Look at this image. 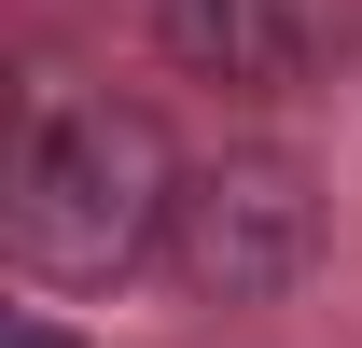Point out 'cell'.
Here are the masks:
<instances>
[{"instance_id": "obj_2", "label": "cell", "mask_w": 362, "mask_h": 348, "mask_svg": "<svg viewBox=\"0 0 362 348\" xmlns=\"http://www.w3.org/2000/svg\"><path fill=\"white\" fill-rule=\"evenodd\" d=\"M168 279L195 306H279L320 279V181L293 153H209L168 195Z\"/></svg>"}, {"instance_id": "obj_1", "label": "cell", "mask_w": 362, "mask_h": 348, "mask_svg": "<svg viewBox=\"0 0 362 348\" xmlns=\"http://www.w3.org/2000/svg\"><path fill=\"white\" fill-rule=\"evenodd\" d=\"M168 195H181V168H168V139H153V112H126V98H42L28 139H14L0 237H14L28 279L98 293L139 251H168Z\"/></svg>"}, {"instance_id": "obj_3", "label": "cell", "mask_w": 362, "mask_h": 348, "mask_svg": "<svg viewBox=\"0 0 362 348\" xmlns=\"http://www.w3.org/2000/svg\"><path fill=\"white\" fill-rule=\"evenodd\" d=\"M153 56L181 84L279 98V84H307V56H320V0H153Z\"/></svg>"}, {"instance_id": "obj_4", "label": "cell", "mask_w": 362, "mask_h": 348, "mask_svg": "<svg viewBox=\"0 0 362 348\" xmlns=\"http://www.w3.org/2000/svg\"><path fill=\"white\" fill-rule=\"evenodd\" d=\"M0 348H70V335H56V320H14V335H0Z\"/></svg>"}]
</instances>
